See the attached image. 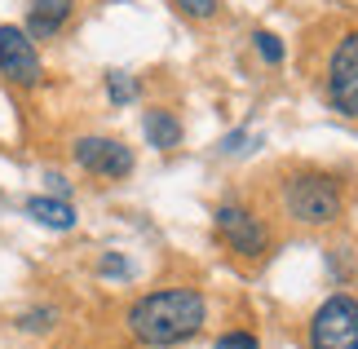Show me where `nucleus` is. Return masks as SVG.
I'll use <instances>...</instances> for the list:
<instances>
[{
  "label": "nucleus",
  "mask_w": 358,
  "mask_h": 349,
  "mask_svg": "<svg viewBox=\"0 0 358 349\" xmlns=\"http://www.w3.org/2000/svg\"><path fill=\"white\" fill-rule=\"evenodd\" d=\"M129 323V336L146 349H173L186 345L190 336H199L203 323H208V301L199 297L195 287H159L146 292L129 305L124 314Z\"/></svg>",
  "instance_id": "f257e3e1"
},
{
  "label": "nucleus",
  "mask_w": 358,
  "mask_h": 349,
  "mask_svg": "<svg viewBox=\"0 0 358 349\" xmlns=\"http://www.w3.org/2000/svg\"><path fill=\"white\" fill-rule=\"evenodd\" d=\"M279 204L296 226H332V221L345 213L341 181L332 173H319V169H301L292 177H283Z\"/></svg>",
  "instance_id": "f03ea898"
},
{
  "label": "nucleus",
  "mask_w": 358,
  "mask_h": 349,
  "mask_svg": "<svg viewBox=\"0 0 358 349\" xmlns=\"http://www.w3.org/2000/svg\"><path fill=\"white\" fill-rule=\"evenodd\" d=\"M323 97L336 115L358 120V31H345L323 62Z\"/></svg>",
  "instance_id": "7ed1b4c3"
},
{
  "label": "nucleus",
  "mask_w": 358,
  "mask_h": 349,
  "mask_svg": "<svg viewBox=\"0 0 358 349\" xmlns=\"http://www.w3.org/2000/svg\"><path fill=\"white\" fill-rule=\"evenodd\" d=\"M310 349H358V301L336 292L310 318Z\"/></svg>",
  "instance_id": "20e7f679"
},
{
  "label": "nucleus",
  "mask_w": 358,
  "mask_h": 349,
  "mask_svg": "<svg viewBox=\"0 0 358 349\" xmlns=\"http://www.w3.org/2000/svg\"><path fill=\"white\" fill-rule=\"evenodd\" d=\"M213 226H217V239H222L235 257H243V261L266 257V248H270V226L252 213V208H243V204H222V208H217V217H213Z\"/></svg>",
  "instance_id": "39448f33"
},
{
  "label": "nucleus",
  "mask_w": 358,
  "mask_h": 349,
  "mask_svg": "<svg viewBox=\"0 0 358 349\" xmlns=\"http://www.w3.org/2000/svg\"><path fill=\"white\" fill-rule=\"evenodd\" d=\"M0 76L18 89H36L45 66H40V53H36V40L22 31V27L5 22L0 27Z\"/></svg>",
  "instance_id": "423d86ee"
},
{
  "label": "nucleus",
  "mask_w": 358,
  "mask_h": 349,
  "mask_svg": "<svg viewBox=\"0 0 358 349\" xmlns=\"http://www.w3.org/2000/svg\"><path fill=\"white\" fill-rule=\"evenodd\" d=\"M76 164L93 177H106V181H120L133 173V146H124L120 137H80V142L71 146Z\"/></svg>",
  "instance_id": "0eeeda50"
},
{
  "label": "nucleus",
  "mask_w": 358,
  "mask_h": 349,
  "mask_svg": "<svg viewBox=\"0 0 358 349\" xmlns=\"http://www.w3.org/2000/svg\"><path fill=\"white\" fill-rule=\"evenodd\" d=\"M71 13H76V0H31V5H27V36L53 40L71 22Z\"/></svg>",
  "instance_id": "6e6552de"
},
{
  "label": "nucleus",
  "mask_w": 358,
  "mask_h": 349,
  "mask_svg": "<svg viewBox=\"0 0 358 349\" xmlns=\"http://www.w3.org/2000/svg\"><path fill=\"white\" fill-rule=\"evenodd\" d=\"M27 217L40 221V226L49 230H71L76 226V208L62 199V194H36V199H27Z\"/></svg>",
  "instance_id": "1a4fd4ad"
},
{
  "label": "nucleus",
  "mask_w": 358,
  "mask_h": 349,
  "mask_svg": "<svg viewBox=\"0 0 358 349\" xmlns=\"http://www.w3.org/2000/svg\"><path fill=\"white\" fill-rule=\"evenodd\" d=\"M142 133H146V142L155 146V150H173V146H182V120L173 115V111H146V120H142Z\"/></svg>",
  "instance_id": "9d476101"
},
{
  "label": "nucleus",
  "mask_w": 358,
  "mask_h": 349,
  "mask_svg": "<svg viewBox=\"0 0 358 349\" xmlns=\"http://www.w3.org/2000/svg\"><path fill=\"white\" fill-rule=\"evenodd\" d=\"M106 97H111L115 106H129V102H137V85H133V76L111 71V76H106Z\"/></svg>",
  "instance_id": "9b49d317"
},
{
  "label": "nucleus",
  "mask_w": 358,
  "mask_h": 349,
  "mask_svg": "<svg viewBox=\"0 0 358 349\" xmlns=\"http://www.w3.org/2000/svg\"><path fill=\"white\" fill-rule=\"evenodd\" d=\"M173 9L182 13V18H190V22H208V18H217L222 0H173Z\"/></svg>",
  "instance_id": "f8f14e48"
},
{
  "label": "nucleus",
  "mask_w": 358,
  "mask_h": 349,
  "mask_svg": "<svg viewBox=\"0 0 358 349\" xmlns=\"http://www.w3.org/2000/svg\"><path fill=\"white\" fill-rule=\"evenodd\" d=\"M252 45H257V53H261V58H266L270 66H279V62H283V40L274 36V31H257V36H252Z\"/></svg>",
  "instance_id": "ddd939ff"
},
{
  "label": "nucleus",
  "mask_w": 358,
  "mask_h": 349,
  "mask_svg": "<svg viewBox=\"0 0 358 349\" xmlns=\"http://www.w3.org/2000/svg\"><path fill=\"white\" fill-rule=\"evenodd\" d=\"M53 323H58V310H31V314H22V327L27 332H49Z\"/></svg>",
  "instance_id": "4468645a"
},
{
  "label": "nucleus",
  "mask_w": 358,
  "mask_h": 349,
  "mask_svg": "<svg viewBox=\"0 0 358 349\" xmlns=\"http://www.w3.org/2000/svg\"><path fill=\"white\" fill-rule=\"evenodd\" d=\"M213 349H261V345H257V336H252V332H226V336L217 341Z\"/></svg>",
  "instance_id": "2eb2a0df"
}]
</instances>
